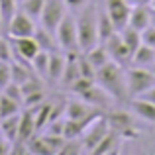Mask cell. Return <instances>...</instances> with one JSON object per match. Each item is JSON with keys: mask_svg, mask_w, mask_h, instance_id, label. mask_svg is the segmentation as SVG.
Here are the masks:
<instances>
[{"mask_svg": "<svg viewBox=\"0 0 155 155\" xmlns=\"http://www.w3.org/2000/svg\"><path fill=\"white\" fill-rule=\"evenodd\" d=\"M20 10V0H0V20H2V30H6L8 22L14 18V14Z\"/></svg>", "mask_w": 155, "mask_h": 155, "instance_id": "cell-26", "label": "cell"}, {"mask_svg": "<svg viewBox=\"0 0 155 155\" xmlns=\"http://www.w3.org/2000/svg\"><path fill=\"white\" fill-rule=\"evenodd\" d=\"M38 20H34L31 16H28L24 10H18L14 14V18L8 22L6 26V35L8 38H26V35H34L38 30Z\"/></svg>", "mask_w": 155, "mask_h": 155, "instance_id": "cell-9", "label": "cell"}, {"mask_svg": "<svg viewBox=\"0 0 155 155\" xmlns=\"http://www.w3.org/2000/svg\"><path fill=\"white\" fill-rule=\"evenodd\" d=\"M128 26L137 30V31H143L147 26H151V8L147 4H136V6H132Z\"/></svg>", "mask_w": 155, "mask_h": 155, "instance_id": "cell-16", "label": "cell"}, {"mask_svg": "<svg viewBox=\"0 0 155 155\" xmlns=\"http://www.w3.org/2000/svg\"><path fill=\"white\" fill-rule=\"evenodd\" d=\"M2 92H4L6 96H10L12 100H16V102L24 104V91H22V87H20L18 83H14V81H12V83H8L6 87L2 88Z\"/></svg>", "mask_w": 155, "mask_h": 155, "instance_id": "cell-31", "label": "cell"}, {"mask_svg": "<svg viewBox=\"0 0 155 155\" xmlns=\"http://www.w3.org/2000/svg\"><path fill=\"white\" fill-rule=\"evenodd\" d=\"M132 6H136V4H143V0H128Z\"/></svg>", "mask_w": 155, "mask_h": 155, "instance_id": "cell-37", "label": "cell"}, {"mask_svg": "<svg viewBox=\"0 0 155 155\" xmlns=\"http://www.w3.org/2000/svg\"><path fill=\"white\" fill-rule=\"evenodd\" d=\"M91 2V0H65V4H67V8L73 12V14H77L79 10H83L87 4Z\"/></svg>", "mask_w": 155, "mask_h": 155, "instance_id": "cell-35", "label": "cell"}, {"mask_svg": "<svg viewBox=\"0 0 155 155\" xmlns=\"http://www.w3.org/2000/svg\"><path fill=\"white\" fill-rule=\"evenodd\" d=\"M65 65H67V53L53 51L49 55V69H47V77H45L47 84H59L61 83V77L65 73Z\"/></svg>", "mask_w": 155, "mask_h": 155, "instance_id": "cell-14", "label": "cell"}, {"mask_svg": "<svg viewBox=\"0 0 155 155\" xmlns=\"http://www.w3.org/2000/svg\"><path fill=\"white\" fill-rule=\"evenodd\" d=\"M120 34H122L124 43L128 45V49L132 51V55H134V51L141 45V31H137V30H134V28L126 26L124 30H120Z\"/></svg>", "mask_w": 155, "mask_h": 155, "instance_id": "cell-28", "label": "cell"}, {"mask_svg": "<svg viewBox=\"0 0 155 155\" xmlns=\"http://www.w3.org/2000/svg\"><path fill=\"white\" fill-rule=\"evenodd\" d=\"M141 43H145V45L155 49V26H147L141 31Z\"/></svg>", "mask_w": 155, "mask_h": 155, "instance_id": "cell-34", "label": "cell"}, {"mask_svg": "<svg viewBox=\"0 0 155 155\" xmlns=\"http://www.w3.org/2000/svg\"><path fill=\"white\" fill-rule=\"evenodd\" d=\"M108 132H110L108 118H106V114H100L94 122H91V126H88V128L83 132V136L79 137L81 145H83V151L84 153H92L94 147L104 140Z\"/></svg>", "mask_w": 155, "mask_h": 155, "instance_id": "cell-6", "label": "cell"}, {"mask_svg": "<svg viewBox=\"0 0 155 155\" xmlns=\"http://www.w3.org/2000/svg\"><path fill=\"white\" fill-rule=\"evenodd\" d=\"M38 132V126H35V118L31 108H24L20 112V124H18V140L16 141H28L31 136H35Z\"/></svg>", "mask_w": 155, "mask_h": 155, "instance_id": "cell-17", "label": "cell"}, {"mask_svg": "<svg viewBox=\"0 0 155 155\" xmlns=\"http://www.w3.org/2000/svg\"><path fill=\"white\" fill-rule=\"evenodd\" d=\"M126 69L128 67L116 63V61H110V63H106L104 67H100L96 71V77H94V83L98 87H102L116 102H128L130 100Z\"/></svg>", "mask_w": 155, "mask_h": 155, "instance_id": "cell-1", "label": "cell"}, {"mask_svg": "<svg viewBox=\"0 0 155 155\" xmlns=\"http://www.w3.org/2000/svg\"><path fill=\"white\" fill-rule=\"evenodd\" d=\"M110 130L118 132L124 140H137L141 130L137 128V116L132 110H112L106 112Z\"/></svg>", "mask_w": 155, "mask_h": 155, "instance_id": "cell-3", "label": "cell"}, {"mask_svg": "<svg viewBox=\"0 0 155 155\" xmlns=\"http://www.w3.org/2000/svg\"><path fill=\"white\" fill-rule=\"evenodd\" d=\"M55 38H57V43H59V47H61L63 53H79L81 51L77 20H75V14H73V12H67V16L61 20V24L55 30Z\"/></svg>", "mask_w": 155, "mask_h": 155, "instance_id": "cell-5", "label": "cell"}, {"mask_svg": "<svg viewBox=\"0 0 155 155\" xmlns=\"http://www.w3.org/2000/svg\"><path fill=\"white\" fill-rule=\"evenodd\" d=\"M149 2H151V0H143V4H147V6H149Z\"/></svg>", "mask_w": 155, "mask_h": 155, "instance_id": "cell-40", "label": "cell"}, {"mask_svg": "<svg viewBox=\"0 0 155 155\" xmlns=\"http://www.w3.org/2000/svg\"><path fill=\"white\" fill-rule=\"evenodd\" d=\"M104 45H106V49H108L110 57H112V61L124 65V67H130V65H132V51H130L128 45L124 43L120 31H114L104 41Z\"/></svg>", "mask_w": 155, "mask_h": 155, "instance_id": "cell-11", "label": "cell"}, {"mask_svg": "<svg viewBox=\"0 0 155 155\" xmlns=\"http://www.w3.org/2000/svg\"><path fill=\"white\" fill-rule=\"evenodd\" d=\"M49 55L51 53L49 51H39L38 55L31 59V69H34V73L38 77H41L43 81H45V77H47V69H49Z\"/></svg>", "mask_w": 155, "mask_h": 155, "instance_id": "cell-27", "label": "cell"}, {"mask_svg": "<svg viewBox=\"0 0 155 155\" xmlns=\"http://www.w3.org/2000/svg\"><path fill=\"white\" fill-rule=\"evenodd\" d=\"M12 83V61H0V91Z\"/></svg>", "mask_w": 155, "mask_h": 155, "instance_id": "cell-32", "label": "cell"}, {"mask_svg": "<svg viewBox=\"0 0 155 155\" xmlns=\"http://www.w3.org/2000/svg\"><path fill=\"white\" fill-rule=\"evenodd\" d=\"M26 147H28V153H34V155H53L51 147L47 145V141L43 140L41 134L31 136L30 140L26 141Z\"/></svg>", "mask_w": 155, "mask_h": 155, "instance_id": "cell-24", "label": "cell"}, {"mask_svg": "<svg viewBox=\"0 0 155 155\" xmlns=\"http://www.w3.org/2000/svg\"><path fill=\"white\" fill-rule=\"evenodd\" d=\"M151 26H155V10L151 8Z\"/></svg>", "mask_w": 155, "mask_h": 155, "instance_id": "cell-38", "label": "cell"}, {"mask_svg": "<svg viewBox=\"0 0 155 155\" xmlns=\"http://www.w3.org/2000/svg\"><path fill=\"white\" fill-rule=\"evenodd\" d=\"M98 8L94 2H88L83 10L75 14L77 31H79V47L81 51H88L91 47L98 45Z\"/></svg>", "mask_w": 155, "mask_h": 155, "instance_id": "cell-2", "label": "cell"}, {"mask_svg": "<svg viewBox=\"0 0 155 155\" xmlns=\"http://www.w3.org/2000/svg\"><path fill=\"white\" fill-rule=\"evenodd\" d=\"M14 53H12V43H10V38H2L0 35V61H12Z\"/></svg>", "mask_w": 155, "mask_h": 155, "instance_id": "cell-33", "label": "cell"}, {"mask_svg": "<svg viewBox=\"0 0 155 155\" xmlns=\"http://www.w3.org/2000/svg\"><path fill=\"white\" fill-rule=\"evenodd\" d=\"M124 137L120 136L118 132H114V130H110L108 134H106V137L102 141H100L98 145L94 147V155H100V153H118L122 149V143H124Z\"/></svg>", "mask_w": 155, "mask_h": 155, "instance_id": "cell-18", "label": "cell"}, {"mask_svg": "<svg viewBox=\"0 0 155 155\" xmlns=\"http://www.w3.org/2000/svg\"><path fill=\"white\" fill-rule=\"evenodd\" d=\"M102 8L106 10V14L110 16V20L114 22L116 30H124L130 22V12H132V4L128 0H104Z\"/></svg>", "mask_w": 155, "mask_h": 155, "instance_id": "cell-10", "label": "cell"}, {"mask_svg": "<svg viewBox=\"0 0 155 155\" xmlns=\"http://www.w3.org/2000/svg\"><path fill=\"white\" fill-rule=\"evenodd\" d=\"M149 8H153V10H155V0H151V2H149Z\"/></svg>", "mask_w": 155, "mask_h": 155, "instance_id": "cell-39", "label": "cell"}, {"mask_svg": "<svg viewBox=\"0 0 155 155\" xmlns=\"http://www.w3.org/2000/svg\"><path fill=\"white\" fill-rule=\"evenodd\" d=\"M43 100H47L45 88H41V91H34V92H28V94H24V108H34V106L41 104Z\"/></svg>", "mask_w": 155, "mask_h": 155, "instance_id": "cell-30", "label": "cell"}, {"mask_svg": "<svg viewBox=\"0 0 155 155\" xmlns=\"http://www.w3.org/2000/svg\"><path fill=\"white\" fill-rule=\"evenodd\" d=\"M132 65L136 67H145V69H151L155 65V49L145 43H141L132 55Z\"/></svg>", "mask_w": 155, "mask_h": 155, "instance_id": "cell-20", "label": "cell"}, {"mask_svg": "<svg viewBox=\"0 0 155 155\" xmlns=\"http://www.w3.org/2000/svg\"><path fill=\"white\" fill-rule=\"evenodd\" d=\"M34 38L38 39V43H39V47H41L43 51H61V47H59V43H57V38H55V34L49 30H45L43 26H39L38 24V30H35V34H34Z\"/></svg>", "mask_w": 155, "mask_h": 155, "instance_id": "cell-21", "label": "cell"}, {"mask_svg": "<svg viewBox=\"0 0 155 155\" xmlns=\"http://www.w3.org/2000/svg\"><path fill=\"white\" fill-rule=\"evenodd\" d=\"M20 2H22V0H20Z\"/></svg>", "mask_w": 155, "mask_h": 155, "instance_id": "cell-42", "label": "cell"}, {"mask_svg": "<svg viewBox=\"0 0 155 155\" xmlns=\"http://www.w3.org/2000/svg\"><path fill=\"white\" fill-rule=\"evenodd\" d=\"M43 6H45V0H22L20 2V10H24L28 16H31L38 22H39V16L43 12Z\"/></svg>", "mask_w": 155, "mask_h": 155, "instance_id": "cell-29", "label": "cell"}, {"mask_svg": "<svg viewBox=\"0 0 155 155\" xmlns=\"http://www.w3.org/2000/svg\"><path fill=\"white\" fill-rule=\"evenodd\" d=\"M114 31H118V30L114 26V22L110 20V16L106 14L104 8H98V39H100V43H104Z\"/></svg>", "mask_w": 155, "mask_h": 155, "instance_id": "cell-23", "label": "cell"}, {"mask_svg": "<svg viewBox=\"0 0 155 155\" xmlns=\"http://www.w3.org/2000/svg\"><path fill=\"white\" fill-rule=\"evenodd\" d=\"M67 12H71L65 4V0H45L43 12L39 16V26H43L45 30H49L55 34L57 26L61 24V20L67 16Z\"/></svg>", "mask_w": 155, "mask_h": 155, "instance_id": "cell-7", "label": "cell"}, {"mask_svg": "<svg viewBox=\"0 0 155 155\" xmlns=\"http://www.w3.org/2000/svg\"><path fill=\"white\" fill-rule=\"evenodd\" d=\"M141 98H145V100H149V102L155 104V87H151L147 92H143V94H141Z\"/></svg>", "mask_w": 155, "mask_h": 155, "instance_id": "cell-36", "label": "cell"}, {"mask_svg": "<svg viewBox=\"0 0 155 155\" xmlns=\"http://www.w3.org/2000/svg\"><path fill=\"white\" fill-rule=\"evenodd\" d=\"M10 43H12V61H20V63H26V65H31V59L41 51L38 39L34 35H26V38H10Z\"/></svg>", "mask_w": 155, "mask_h": 155, "instance_id": "cell-8", "label": "cell"}, {"mask_svg": "<svg viewBox=\"0 0 155 155\" xmlns=\"http://www.w3.org/2000/svg\"><path fill=\"white\" fill-rule=\"evenodd\" d=\"M18 124H20V114L0 120V134H2L8 141H12V143L18 140Z\"/></svg>", "mask_w": 155, "mask_h": 155, "instance_id": "cell-22", "label": "cell"}, {"mask_svg": "<svg viewBox=\"0 0 155 155\" xmlns=\"http://www.w3.org/2000/svg\"><path fill=\"white\" fill-rule=\"evenodd\" d=\"M98 112H102V110L94 108L92 104H88L87 100H83L81 96L65 100V118H69V120H83V118L94 116V114H98Z\"/></svg>", "mask_w": 155, "mask_h": 155, "instance_id": "cell-12", "label": "cell"}, {"mask_svg": "<svg viewBox=\"0 0 155 155\" xmlns=\"http://www.w3.org/2000/svg\"><path fill=\"white\" fill-rule=\"evenodd\" d=\"M22 110H24V104L12 100L10 96H6L4 92L0 94V120H2V118H8V116H16V114H20Z\"/></svg>", "mask_w": 155, "mask_h": 155, "instance_id": "cell-25", "label": "cell"}, {"mask_svg": "<svg viewBox=\"0 0 155 155\" xmlns=\"http://www.w3.org/2000/svg\"><path fill=\"white\" fill-rule=\"evenodd\" d=\"M128 106L134 114H136L140 120L147 122V124L155 126V104L149 102V100L141 98V96H136V98H130Z\"/></svg>", "mask_w": 155, "mask_h": 155, "instance_id": "cell-15", "label": "cell"}, {"mask_svg": "<svg viewBox=\"0 0 155 155\" xmlns=\"http://www.w3.org/2000/svg\"><path fill=\"white\" fill-rule=\"evenodd\" d=\"M151 71H153V73H155V65H153V67H151Z\"/></svg>", "mask_w": 155, "mask_h": 155, "instance_id": "cell-41", "label": "cell"}, {"mask_svg": "<svg viewBox=\"0 0 155 155\" xmlns=\"http://www.w3.org/2000/svg\"><path fill=\"white\" fill-rule=\"evenodd\" d=\"M126 81H128V96L136 98V96L147 92L151 87H155V73L151 69L130 65L126 69Z\"/></svg>", "mask_w": 155, "mask_h": 155, "instance_id": "cell-4", "label": "cell"}, {"mask_svg": "<svg viewBox=\"0 0 155 155\" xmlns=\"http://www.w3.org/2000/svg\"><path fill=\"white\" fill-rule=\"evenodd\" d=\"M83 53H84V57L91 61V65L96 69V71H98L100 67H104L106 63L112 61V57H110V53H108V49H106L104 43H98V45L91 47L88 51H83Z\"/></svg>", "mask_w": 155, "mask_h": 155, "instance_id": "cell-19", "label": "cell"}, {"mask_svg": "<svg viewBox=\"0 0 155 155\" xmlns=\"http://www.w3.org/2000/svg\"><path fill=\"white\" fill-rule=\"evenodd\" d=\"M75 96H81L83 100H87L88 104H92L98 110H106L108 106H112V102H116V100H114L102 87H98L96 83H92L88 88H84L83 92H79V94H75Z\"/></svg>", "mask_w": 155, "mask_h": 155, "instance_id": "cell-13", "label": "cell"}]
</instances>
